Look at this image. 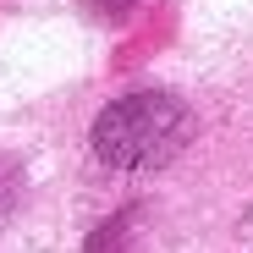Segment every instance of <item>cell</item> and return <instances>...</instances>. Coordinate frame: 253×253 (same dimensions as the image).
<instances>
[{"mask_svg":"<svg viewBox=\"0 0 253 253\" xmlns=\"http://www.w3.org/2000/svg\"><path fill=\"white\" fill-rule=\"evenodd\" d=\"M182 138H187V110L176 99H165V94L121 99L94 126V149L110 165H160Z\"/></svg>","mask_w":253,"mask_h":253,"instance_id":"cell-1","label":"cell"}]
</instances>
